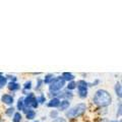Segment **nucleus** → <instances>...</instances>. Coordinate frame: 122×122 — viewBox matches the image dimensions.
Wrapping results in <instances>:
<instances>
[{
	"label": "nucleus",
	"instance_id": "f8f14e48",
	"mask_svg": "<svg viewBox=\"0 0 122 122\" xmlns=\"http://www.w3.org/2000/svg\"><path fill=\"white\" fill-rule=\"evenodd\" d=\"M55 78V75L53 74V73H48V74H46L45 75V77L43 79V83L44 85H50V83L52 82V81Z\"/></svg>",
	"mask_w": 122,
	"mask_h": 122
},
{
	"label": "nucleus",
	"instance_id": "7ed1b4c3",
	"mask_svg": "<svg viewBox=\"0 0 122 122\" xmlns=\"http://www.w3.org/2000/svg\"><path fill=\"white\" fill-rule=\"evenodd\" d=\"M66 86L65 81L62 78V76H55V78L49 85V93H56V92L62 91Z\"/></svg>",
	"mask_w": 122,
	"mask_h": 122
},
{
	"label": "nucleus",
	"instance_id": "393cba45",
	"mask_svg": "<svg viewBox=\"0 0 122 122\" xmlns=\"http://www.w3.org/2000/svg\"><path fill=\"white\" fill-rule=\"evenodd\" d=\"M52 122H67V120L63 117H58V118H56V119L52 120Z\"/></svg>",
	"mask_w": 122,
	"mask_h": 122
},
{
	"label": "nucleus",
	"instance_id": "aec40b11",
	"mask_svg": "<svg viewBox=\"0 0 122 122\" xmlns=\"http://www.w3.org/2000/svg\"><path fill=\"white\" fill-rule=\"evenodd\" d=\"M7 82H8V81H7V78H6L5 75L0 76V90L3 89V87L7 85Z\"/></svg>",
	"mask_w": 122,
	"mask_h": 122
},
{
	"label": "nucleus",
	"instance_id": "ddd939ff",
	"mask_svg": "<svg viewBox=\"0 0 122 122\" xmlns=\"http://www.w3.org/2000/svg\"><path fill=\"white\" fill-rule=\"evenodd\" d=\"M25 109V104H24V97L18 98V100L16 102V110L17 112H21Z\"/></svg>",
	"mask_w": 122,
	"mask_h": 122
},
{
	"label": "nucleus",
	"instance_id": "6e6552de",
	"mask_svg": "<svg viewBox=\"0 0 122 122\" xmlns=\"http://www.w3.org/2000/svg\"><path fill=\"white\" fill-rule=\"evenodd\" d=\"M22 112L25 114V118L28 120H34L36 118V111L33 109H24Z\"/></svg>",
	"mask_w": 122,
	"mask_h": 122
},
{
	"label": "nucleus",
	"instance_id": "b1692460",
	"mask_svg": "<svg viewBox=\"0 0 122 122\" xmlns=\"http://www.w3.org/2000/svg\"><path fill=\"white\" fill-rule=\"evenodd\" d=\"M121 110H122V105H121V103H119V104H118V108H117V113H116L117 118L121 117Z\"/></svg>",
	"mask_w": 122,
	"mask_h": 122
},
{
	"label": "nucleus",
	"instance_id": "a878e982",
	"mask_svg": "<svg viewBox=\"0 0 122 122\" xmlns=\"http://www.w3.org/2000/svg\"><path fill=\"white\" fill-rule=\"evenodd\" d=\"M98 122H109V120H108V119H106V118H101V119L99 120Z\"/></svg>",
	"mask_w": 122,
	"mask_h": 122
},
{
	"label": "nucleus",
	"instance_id": "dca6fc26",
	"mask_svg": "<svg viewBox=\"0 0 122 122\" xmlns=\"http://www.w3.org/2000/svg\"><path fill=\"white\" fill-rule=\"evenodd\" d=\"M22 114L20 112H15L12 116V122H21Z\"/></svg>",
	"mask_w": 122,
	"mask_h": 122
},
{
	"label": "nucleus",
	"instance_id": "f257e3e1",
	"mask_svg": "<svg viewBox=\"0 0 122 122\" xmlns=\"http://www.w3.org/2000/svg\"><path fill=\"white\" fill-rule=\"evenodd\" d=\"M93 103L99 108H106L112 104V97L108 91L100 89L95 93L93 97Z\"/></svg>",
	"mask_w": 122,
	"mask_h": 122
},
{
	"label": "nucleus",
	"instance_id": "4468645a",
	"mask_svg": "<svg viewBox=\"0 0 122 122\" xmlns=\"http://www.w3.org/2000/svg\"><path fill=\"white\" fill-rule=\"evenodd\" d=\"M115 94H116V96L118 98L121 99V97H122V86H121L120 81H117L116 85H115Z\"/></svg>",
	"mask_w": 122,
	"mask_h": 122
},
{
	"label": "nucleus",
	"instance_id": "cd10ccee",
	"mask_svg": "<svg viewBox=\"0 0 122 122\" xmlns=\"http://www.w3.org/2000/svg\"><path fill=\"white\" fill-rule=\"evenodd\" d=\"M3 75V73H2V72H0V76H2Z\"/></svg>",
	"mask_w": 122,
	"mask_h": 122
},
{
	"label": "nucleus",
	"instance_id": "9b49d317",
	"mask_svg": "<svg viewBox=\"0 0 122 122\" xmlns=\"http://www.w3.org/2000/svg\"><path fill=\"white\" fill-rule=\"evenodd\" d=\"M62 78L65 81V82H69V81H74L75 79V75L74 74H72L71 72H63L62 73Z\"/></svg>",
	"mask_w": 122,
	"mask_h": 122
},
{
	"label": "nucleus",
	"instance_id": "20e7f679",
	"mask_svg": "<svg viewBox=\"0 0 122 122\" xmlns=\"http://www.w3.org/2000/svg\"><path fill=\"white\" fill-rule=\"evenodd\" d=\"M76 87H77L78 97L81 99H86L89 94V82L85 79H79L76 81Z\"/></svg>",
	"mask_w": 122,
	"mask_h": 122
},
{
	"label": "nucleus",
	"instance_id": "4be33fe9",
	"mask_svg": "<svg viewBox=\"0 0 122 122\" xmlns=\"http://www.w3.org/2000/svg\"><path fill=\"white\" fill-rule=\"evenodd\" d=\"M49 115H50V117L52 118L53 120H54V119H56V118L59 117V111H58V110H52Z\"/></svg>",
	"mask_w": 122,
	"mask_h": 122
},
{
	"label": "nucleus",
	"instance_id": "9d476101",
	"mask_svg": "<svg viewBox=\"0 0 122 122\" xmlns=\"http://www.w3.org/2000/svg\"><path fill=\"white\" fill-rule=\"evenodd\" d=\"M7 89H8L10 92H16L20 89V86L18 82H12V81H8L7 82Z\"/></svg>",
	"mask_w": 122,
	"mask_h": 122
},
{
	"label": "nucleus",
	"instance_id": "5701e85b",
	"mask_svg": "<svg viewBox=\"0 0 122 122\" xmlns=\"http://www.w3.org/2000/svg\"><path fill=\"white\" fill-rule=\"evenodd\" d=\"M5 76H6L7 81H12V82H17V76L12 75V74H6Z\"/></svg>",
	"mask_w": 122,
	"mask_h": 122
},
{
	"label": "nucleus",
	"instance_id": "c85d7f7f",
	"mask_svg": "<svg viewBox=\"0 0 122 122\" xmlns=\"http://www.w3.org/2000/svg\"><path fill=\"white\" fill-rule=\"evenodd\" d=\"M34 122H39V121H34Z\"/></svg>",
	"mask_w": 122,
	"mask_h": 122
},
{
	"label": "nucleus",
	"instance_id": "a211bd4d",
	"mask_svg": "<svg viewBox=\"0 0 122 122\" xmlns=\"http://www.w3.org/2000/svg\"><path fill=\"white\" fill-rule=\"evenodd\" d=\"M14 113H15V108L13 106H10L5 110V115L8 117H12Z\"/></svg>",
	"mask_w": 122,
	"mask_h": 122
},
{
	"label": "nucleus",
	"instance_id": "423d86ee",
	"mask_svg": "<svg viewBox=\"0 0 122 122\" xmlns=\"http://www.w3.org/2000/svg\"><path fill=\"white\" fill-rule=\"evenodd\" d=\"M0 100H1V102L3 103V104H5L7 106H12L13 103H14V98L12 95L10 94H3L1 98H0Z\"/></svg>",
	"mask_w": 122,
	"mask_h": 122
},
{
	"label": "nucleus",
	"instance_id": "1a4fd4ad",
	"mask_svg": "<svg viewBox=\"0 0 122 122\" xmlns=\"http://www.w3.org/2000/svg\"><path fill=\"white\" fill-rule=\"evenodd\" d=\"M69 107H70V101L61 100L58 108H59V111H66V110L69 109Z\"/></svg>",
	"mask_w": 122,
	"mask_h": 122
},
{
	"label": "nucleus",
	"instance_id": "2eb2a0df",
	"mask_svg": "<svg viewBox=\"0 0 122 122\" xmlns=\"http://www.w3.org/2000/svg\"><path fill=\"white\" fill-rule=\"evenodd\" d=\"M36 100H37L38 103H39V105L47 103V98H46V96L44 94H40L39 96H36Z\"/></svg>",
	"mask_w": 122,
	"mask_h": 122
},
{
	"label": "nucleus",
	"instance_id": "0eeeda50",
	"mask_svg": "<svg viewBox=\"0 0 122 122\" xmlns=\"http://www.w3.org/2000/svg\"><path fill=\"white\" fill-rule=\"evenodd\" d=\"M60 101L61 100H60V99H58V98H51L50 100L46 103V105H47L48 108L55 109V108H58V107H59Z\"/></svg>",
	"mask_w": 122,
	"mask_h": 122
},
{
	"label": "nucleus",
	"instance_id": "412c9836",
	"mask_svg": "<svg viewBox=\"0 0 122 122\" xmlns=\"http://www.w3.org/2000/svg\"><path fill=\"white\" fill-rule=\"evenodd\" d=\"M43 79H41V78H37V86H36V91L37 92H39V91H41V89H42V86H43Z\"/></svg>",
	"mask_w": 122,
	"mask_h": 122
},
{
	"label": "nucleus",
	"instance_id": "6ab92c4d",
	"mask_svg": "<svg viewBox=\"0 0 122 122\" xmlns=\"http://www.w3.org/2000/svg\"><path fill=\"white\" fill-rule=\"evenodd\" d=\"M65 86H66V90H67V91L72 92L73 90H75V89H76V81H72L67 82V85H66Z\"/></svg>",
	"mask_w": 122,
	"mask_h": 122
},
{
	"label": "nucleus",
	"instance_id": "bb28decb",
	"mask_svg": "<svg viewBox=\"0 0 122 122\" xmlns=\"http://www.w3.org/2000/svg\"><path fill=\"white\" fill-rule=\"evenodd\" d=\"M110 122H118V121H115V120H112V121H110Z\"/></svg>",
	"mask_w": 122,
	"mask_h": 122
},
{
	"label": "nucleus",
	"instance_id": "f03ea898",
	"mask_svg": "<svg viewBox=\"0 0 122 122\" xmlns=\"http://www.w3.org/2000/svg\"><path fill=\"white\" fill-rule=\"evenodd\" d=\"M87 105L86 103H78L74 107H72L65 112V117L68 119H76V118L82 116L86 112Z\"/></svg>",
	"mask_w": 122,
	"mask_h": 122
},
{
	"label": "nucleus",
	"instance_id": "39448f33",
	"mask_svg": "<svg viewBox=\"0 0 122 122\" xmlns=\"http://www.w3.org/2000/svg\"><path fill=\"white\" fill-rule=\"evenodd\" d=\"M36 101V96L34 93H28L26 96L24 98V104H25V109H32V105L33 103Z\"/></svg>",
	"mask_w": 122,
	"mask_h": 122
},
{
	"label": "nucleus",
	"instance_id": "f3484780",
	"mask_svg": "<svg viewBox=\"0 0 122 122\" xmlns=\"http://www.w3.org/2000/svg\"><path fill=\"white\" fill-rule=\"evenodd\" d=\"M22 87H24V91H25V92H28L29 93V91H30L32 90V87H33L32 81H26L24 85H22Z\"/></svg>",
	"mask_w": 122,
	"mask_h": 122
}]
</instances>
